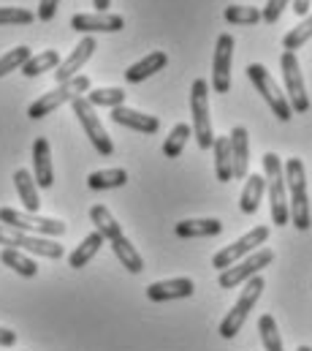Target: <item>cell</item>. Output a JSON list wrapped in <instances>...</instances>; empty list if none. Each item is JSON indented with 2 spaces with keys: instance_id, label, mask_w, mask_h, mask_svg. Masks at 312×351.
Returning <instances> with one entry per match:
<instances>
[{
  "instance_id": "cell-1",
  "label": "cell",
  "mask_w": 312,
  "mask_h": 351,
  "mask_svg": "<svg viewBox=\"0 0 312 351\" xmlns=\"http://www.w3.org/2000/svg\"><path fill=\"white\" fill-rule=\"evenodd\" d=\"M285 191H288V215L291 223L299 232H307L312 226L310 213V196H307V175H304V164L302 158H288L285 167Z\"/></svg>"
},
{
  "instance_id": "cell-2",
  "label": "cell",
  "mask_w": 312,
  "mask_h": 351,
  "mask_svg": "<svg viewBox=\"0 0 312 351\" xmlns=\"http://www.w3.org/2000/svg\"><path fill=\"white\" fill-rule=\"evenodd\" d=\"M263 180H266V191H269V207H272V221H274V226L291 223V215H288V191H285V172H283V161H280L277 153H266V156H263Z\"/></svg>"
},
{
  "instance_id": "cell-3",
  "label": "cell",
  "mask_w": 312,
  "mask_h": 351,
  "mask_svg": "<svg viewBox=\"0 0 312 351\" xmlns=\"http://www.w3.org/2000/svg\"><path fill=\"white\" fill-rule=\"evenodd\" d=\"M0 223L25 234H38V237H63L66 234V223L57 218H41L25 210H14V207H0Z\"/></svg>"
},
{
  "instance_id": "cell-4",
  "label": "cell",
  "mask_w": 312,
  "mask_h": 351,
  "mask_svg": "<svg viewBox=\"0 0 312 351\" xmlns=\"http://www.w3.org/2000/svg\"><path fill=\"white\" fill-rule=\"evenodd\" d=\"M87 90H90V80H87L84 74H79V77L68 80V82H60L55 90L44 93L41 98H36V101L27 106V117H30V120H41V117L52 114L55 109H60L63 104H71L74 98H79V95L87 93Z\"/></svg>"
},
{
  "instance_id": "cell-5",
  "label": "cell",
  "mask_w": 312,
  "mask_h": 351,
  "mask_svg": "<svg viewBox=\"0 0 312 351\" xmlns=\"http://www.w3.org/2000/svg\"><path fill=\"white\" fill-rule=\"evenodd\" d=\"M190 109H193V136L198 142L201 150H209L215 142V131H212V114H209V82L207 80H196L190 88Z\"/></svg>"
},
{
  "instance_id": "cell-6",
  "label": "cell",
  "mask_w": 312,
  "mask_h": 351,
  "mask_svg": "<svg viewBox=\"0 0 312 351\" xmlns=\"http://www.w3.org/2000/svg\"><path fill=\"white\" fill-rule=\"evenodd\" d=\"M263 286H266V283H263V278H261V275H255V278L244 280V289H242V294H239L236 305L229 311V316L220 322V335H223L226 341H231L236 332L244 327V322H247L250 311L255 308L258 297L263 294Z\"/></svg>"
},
{
  "instance_id": "cell-7",
  "label": "cell",
  "mask_w": 312,
  "mask_h": 351,
  "mask_svg": "<svg viewBox=\"0 0 312 351\" xmlns=\"http://www.w3.org/2000/svg\"><path fill=\"white\" fill-rule=\"evenodd\" d=\"M0 245L3 248H16V251H27L36 256H47V259H63V245L52 237H38V234H25L16 229H8L0 223Z\"/></svg>"
},
{
  "instance_id": "cell-8",
  "label": "cell",
  "mask_w": 312,
  "mask_h": 351,
  "mask_svg": "<svg viewBox=\"0 0 312 351\" xmlns=\"http://www.w3.org/2000/svg\"><path fill=\"white\" fill-rule=\"evenodd\" d=\"M247 77H250V82H252V88L258 90L261 95H263V101L272 106V112H274V117L277 120H283V123H288L291 120V106H288V98H285V93L277 88V82H274V77L261 66V63H250L247 66Z\"/></svg>"
},
{
  "instance_id": "cell-9",
  "label": "cell",
  "mask_w": 312,
  "mask_h": 351,
  "mask_svg": "<svg viewBox=\"0 0 312 351\" xmlns=\"http://www.w3.org/2000/svg\"><path fill=\"white\" fill-rule=\"evenodd\" d=\"M71 109H74L77 120L81 123L87 139L92 142V147H95L101 156H112V153H114V145H112V136L106 134V128L101 125V117L95 114V106H92L84 95H79V98L71 101Z\"/></svg>"
},
{
  "instance_id": "cell-10",
  "label": "cell",
  "mask_w": 312,
  "mask_h": 351,
  "mask_svg": "<svg viewBox=\"0 0 312 351\" xmlns=\"http://www.w3.org/2000/svg\"><path fill=\"white\" fill-rule=\"evenodd\" d=\"M269 264H274V251L272 248H258L255 254H250V256H244L242 262L231 264L229 269H223L220 272V278H218V283H220V289H236V286H242L244 280H250V278H255L261 269H266Z\"/></svg>"
},
{
  "instance_id": "cell-11",
  "label": "cell",
  "mask_w": 312,
  "mask_h": 351,
  "mask_svg": "<svg viewBox=\"0 0 312 351\" xmlns=\"http://www.w3.org/2000/svg\"><path fill=\"white\" fill-rule=\"evenodd\" d=\"M266 240H269V226H255L252 232H247V234H244V237H239L236 243L226 245L223 251H218V254L212 256V267H218V269L223 272V269H229L231 264L242 262L244 256L255 254V251H258V245H263Z\"/></svg>"
},
{
  "instance_id": "cell-12",
  "label": "cell",
  "mask_w": 312,
  "mask_h": 351,
  "mask_svg": "<svg viewBox=\"0 0 312 351\" xmlns=\"http://www.w3.org/2000/svg\"><path fill=\"white\" fill-rule=\"evenodd\" d=\"M283 80H285V93H288V106L291 112H307L310 109V98H307V88H304V77H302V66L296 52H283Z\"/></svg>"
},
{
  "instance_id": "cell-13",
  "label": "cell",
  "mask_w": 312,
  "mask_h": 351,
  "mask_svg": "<svg viewBox=\"0 0 312 351\" xmlns=\"http://www.w3.org/2000/svg\"><path fill=\"white\" fill-rule=\"evenodd\" d=\"M231 63H234V36L223 33L215 47V63H212V90L229 93L231 90Z\"/></svg>"
},
{
  "instance_id": "cell-14",
  "label": "cell",
  "mask_w": 312,
  "mask_h": 351,
  "mask_svg": "<svg viewBox=\"0 0 312 351\" xmlns=\"http://www.w3.org/2000/svg\"><path fill=\"white\" fill-rule=\"evenodd\" d=\"M71 27L77 33H117L125 27V19L120 14H109V11H95V14H74L71 16Z\"/></svg>"
},
{
  "instance_id": "cell-15",
  "label": "cell",
  "mask_w": 312,
  "mask_h": 351,
  "mask_svg": "<svg viewBox=\"0 0 312 351\" xmlns=\"http://www.w3.org/2000/svg\"><path fill=\"white\" fill-rule=\"evenodd\" d=\"M95 49H98L95 38H92V36H84L77 47H74V52H71L66 60H60V66L55 69V80H57V85H60V82H68V80H74V77H79V69L92 58V52H95Z\"/></svg>"
},
{
  "instance_id": "cell-16",
  "label": "cell",
  "mask_w": 312,
  "mask_h": 351,
  "mask_svg": "<svg viewBox=\"0 0 312 351\" xmlns=\"http://www.w3.org/2000/svg\"><path fill=\"white\" fill-rule=\"evenodd\" d=\"M196 283L190 278H171V280H155L147 286V297L153 302H171V300H185L193 297Z\"/></svg>"
},
{
  "instance_id": "cell-17",
  "label": "cell",
  "mask_w": 312,
  "mask_h": 351,
  "mask_svg": "<svg viewBox=\"0 0 312 351\" xmlns=\"http://www.w3.org/2000/svg\"><path fill=\"white\" fill-rule=\"evenodd\" d=\"M33 180L38 188H52L55 185V169H52V150L49 139L38 136L33 142Z\"/></svg>"
},
{
  "instance_id": "cell-18",
  "label": "cell",
  "mask_w": 312,
  "mask_h": 351,
  "mask_svg": "<svg viewBox=\"0 0 312 351\" xmlns=\"http://www.w3.org/2000/svg\"><path fill=\"white\" fill-rule=\"evenodd\" d=\"M112 120L117 125L139 131V134H157V128H160V120L155 114H144V112H136V109H128V106H114Z\"/></svg>"
},
{
  "instance_id": "cell-19",
  "label": "cell",
  "mask_w": 312,
  "mask_h": 351,
  "mask_svg": "<svg viewBox=\"0 0 312 351\" xmlns=\"http://www.w3.org/2000/svg\"><path fill=\"white\" fill-rule=\"evenodd\" d=\"M229 145H231V169H234V180H244L247 177V167H250V136L244 125H236L229 134Z\"/></svg>"
},
{
  "instance_id": "cell-20",
  "label": "cell",
  "mask_w": 312,
  "mask_h": 351,
  "mask_svg": "<svg viewBox=\"0 0 312 351\" xmlns=\"http://www.w3.org/2000/svg\"><path fill=\"white\" fill-rule=\"evenodd\" d=\"M177 237L182 240H193V237H218L223 232V223L218 218H187V221H179L174 226Z\"/></svg>"
},
{
  "instance_id": "cell-21",
  "label": "cell",
  "mask_w": 312,
  "mask_h": 351,
  "mask_svg": "<svg viewBox=\"0 0 312 351\" xmlns=\"http://www.w3.org/2000/svg\"><path fill=\"white\" fill-rule=\"evenodd\" d=\"M166 63H168L166 52H150L147 58H142L139 63H133V66L125 71V80H128L131 85H139V82L150 80L153 74L163 71V69H166Z\"/></svg>"
},
{
  "instance_id": "cell-22",
  "label": "cell",
  "mask_w": 312,
  "mask_h": 351,
  "mask_svg": "<svg viewBox=\"0 0 312 351\" xmlns=\"http://www.w3.org/2000/svg\"><path fill=\"white\" fill-rule=\"evenodd\" d=\"M109 245H112L114 256L120 259V264H122L128 272L139 275V272L144 269V259H142V254L136 251V245H131V240H128L125 234H117V237H112V240H109Z\"/></svg>"
},
{
  "instance_id": "cell-23",
  "label": "cell",
  "mask_w": 312,
  "mask_h": 351,
  "mask_svg": "<svg viewBox=\"0 0 312 351\" xmlns=\"http://www.w3.org/2000/svg\"><path fill=\"white\" fill-rule=\"evenodd\" d=\"M263 193H266V180H263V175L244 177V191H242V199H239L242 213H244V215H255L258 207H261Z\"/></svg>"
},
{
  "instance_id": "cell-24",
  "label": "cell",
  "mask_w": 312,
  "mask_h": 351,
  "mask_svg": "<svg viewBox=\"0 0 312 351\" xmlns=\"http://www.w3.org/2000/svg\"><path fill=\"white\" fill-rule=\"evenodd\" d=\"M14 185H16V193H19L22 204H25V213L36 215L38 207H41V199H38V185H36L33 175L27 169H16L14 172Z\"/></svg>"
},
{
  "instance_id": "cell-25",
  "label": "cell",
  "mask_w": 312,
  "mask_h": 351,
  "mask_svg": "<svg viewBox=\"0 0 312 351\" xmlns=\"http://www.w3.org/2000/svg\"><path fill=\"white\" fill-rule=\"evenodd\" d=\"M212 153H215V175L220 182H231L234 169H231V145L229 136H215L212 142Z\"/></svg>"
},
{
  "instance_id": "cell-26",
  "label": "cell",
  "mask_w": 312,
  "mask_h": 351,
  "mask_svg": "<svg viewBox=\"0 0 312 351\" xmlns=\"http://www.w3.org/2000/svg\"><path fill=\"white\" fill-rule=\"evenodd\" d=\"M103 243H106V240H103L98 232H90V234H87V237H84V240L77 245V251L68 256V264H71L74 269L87 267V264L95 259V254L101 251V245H103Z\"/></svg>"
},
{
  "instance_id": "cell-27",
  "label": "cell",
  "mask_w": 312,
  "mask_h": 351,
  "mask_svg": "<svg viewBox=\"0 0 312 351\" xmlns=\"http://www.w3.org/2000/svg\"><path fill=\"white\" fill-rule=\"evenodd\" d=\"M60 66V52L57 49H47V52H38V55H30V60L19 69L25 77H38L44 71H55Z\"/></svg>"
},
{
  "instance_id": "cell-28",
  "label": "cell",
  "mask_w": 312,
  "mask_h": 351,
  "mask_svg": "<svg viewBox=\"0 0 312 351\" xmlns=\"http://www.w3.org/2000/svg\"><path fill=\"white\" fill-rule=\"evenodd\" d=\"M0 262L5 267H11L22 278H36V272H38V264L33 262L30 256H25L22 251H16V248H3L0 251Z\"/></svg>"
},
{
  "instance_id": "cell-29",
  "label": "cell",
  "mask_w": 312,
  "mask_h": 351,
  "mask_svg": "<svg viewBox=\"0 0 312 351\" xmlns=\"http://www.w3.org/2000/svg\"><path fill=\"white\" fill-rule=\"evenodd\" d=\"M128 182V172L125 169H101L87 177V185L92 191H112V188H122Z\"/></svg>"
},
{
  "instance_id": "cell-30",
  "label": "cell",
  "mask_w": 312,
  "mask_h": 351,
  "mask_svg": "<svg viewBox=\"0 0 312 351\" xmlns=\"http://www.w3.org/2000/svg\"><path fill=\"white\" fill-rule=\"evenodd\" d=\"M190 136H193V128H190L187 123L174 125V128H171V134H168V136H166V142H163V156H166V158H179Z\"/></svg>"
},
{
  "instance_id": "cell-31",
  "label": "cell",
  "mask_w": 312,
  "mask_h": 351,
  "mask_svg": "<svg viewBox=\"0 0 312 351\" xmlns=\"http://www.w3.org/2000/svg\"><path fill=\"white\" fill-rule=\"evenodd\" d=\"M92 106H125V90L122 88H98V90H87L84 95Z\"/></svg>"
},
{
  "instance_id": "cell-32",
  "label": "cell",
  "mask_w": 312,
  "mask_h": 351,
  "mask_svg": "<svg viewBox=\"0 0 312 351\" xmlns=\"http://www.w3.org/2000/svg\"><path fill=\"white\" fill-rule=\"evenodd\" d=\"M258 332H261V341H263V349L266 351H283V338H280V330H277V322L272 313H263L258 319Z\"/></svg>"
},
{
  "instance_id": "cell-33",
  "label": "cell",
  "mask_w": 312,
  "mask_h": 351,
  "mask_svg": "<svg viewBox=\"0 0 312 351\" xmlns=\"http://www.w3.org/2000/svg\"><path fill=\"white\" fill-rule=\"evenodd\" d=\"M310 38H312V14H307L291 33H285L283 47H285V52H296V49H302Z\"/></svg>"
},
{
  "instance_id": "cell-34",
  "label": "cell",
  "mask_w": 312,
  "mask_h": 351,
  "mask_svg": "<svg viewBox=\"0 0 312 351\" xmlns=\"http://www.w3.org/2000/svg\"><path fill=\"white\" fill-rule=\"evenodd\" d=\"M223 16L231 25H258L261 22V8L258 5H229L223 11Z\"/></svg>"
},
{
  "instance_id": "cell-35",
  "label": "cell",
  "mask_w": 312,
  "mask_h": 351,
  "mask_svg": "<svg viewBox=\"0 0 312 351\" xmlns=\"http://www.w3.org/2000/svg\"><path fill=\"white\" fill-rule=\"evenodd\" d=\"M30 47H14V49H8L5 55H0V80L5 77V74H11V71H16V69H22L27 60H30Z\"/></svg>"
},
{
  "instance_id": "cell-36",
  "label": "cell",
  "mask_w": 312,
  "mask_h": 351,
  "mask_svg": "<svg viewBox=\"0 0 312 351\" xmlns=\"http://www.w3.org/2000/svg\"><path fill=\"white\" fill-rule=\"evenodd\" d=\"M36 14L16 5H0V25H33Z\"/></svg>"
},
{
  "instance_id": "cell-37",
  "label": "cell",
  "mask_w": 312,
  "mask_h": 351,
  "mask_svg": "<svg viewBox=\"0 0 312 351\" xmlns=\"http://www.w3.org/2000/svg\"><path fill=\"white\" fill-rule=\"evenodd\" d=\"M285 5H291V0H269V3L263 5V11H261V19H263L266 25L280 22V16H283Z\"/></svg>"
},
{
  "instance_id": "cell-38",
  "label": "cell",
  "mask_w": 312,
  "mask_h": 351,
  "mask_svg": "<svg viewBox=\"0 0 312 351\" xmlns=\"http://www.w3.org/2000/svg\"><path fill=\"white\" fill-rule=\"evenodd\" d=\"M57 5H60V0H41L38 3V19L41 22H52L55 14H57Z\"/></svg>"
},
{
  "instance_id": "cell-39",
  "label": "cell",
  "mask_w": 312,
  "mask_h": 351,
  "mask_svg": "<svg viewBox=\"0 0 312 351\" xmlns=\"http://www.w3.org/2000/svg\"><path fill=\"white\" fill-rule=\"evenodd\" d=\"M310 5L312 0H291V8H294L296 16H307L310 14Z\"/></svg>"
},
{
  "instance_id": "cell-40",
  "label": "cell",
  "mask_w": 312,
  "mask_h": 351,
  "mask_svg": "<svg viewBox=\"0 0 312 351\" xmlns=\"http://www.w3.org/2000/svg\"><path fill=\"white\" fill-rule=\"evenodd\" d=\"M16 343V332L14 330H5V327H0V346H14Z\"/></svg>"
},
{
  "instance_id": "cell-41",
  "label": "cell",
  "mask_w": 312,
  "mask_h": 351,
  "mask_svg": "<svg viewBox=\"0 0 312 351\" xmlns=\"http://www.w3.org/2000/svg\"><path fill=\"white\" fill-rule=\"evenodd\" d=\"M92 5H95L98 11H109V5H112V0H92Z\"/></svg>"
},
{
  "instance_id": "cell-42",
  "label": "cell",
  "mask_w": 312,
  "mask_h": 351,
  "mask_svg": "<svg viewBox=\"0 0 312 351\" xmlns=\"http://www.w3.org/2000/svg\"><path fill=\"white\" fill-rule=\"evenodd\" d=\"M296 351H312V346H299Z\"/></svg>"
}]
</instances>
